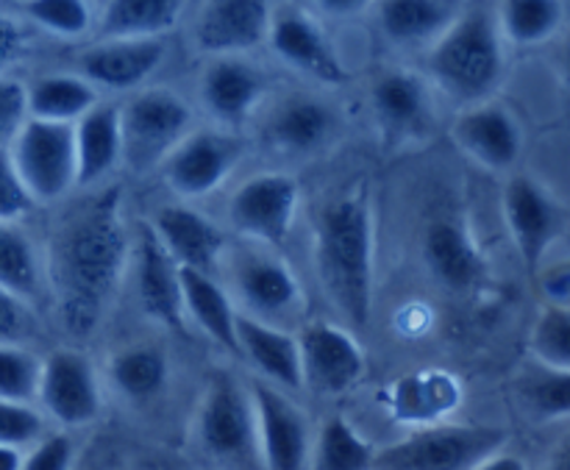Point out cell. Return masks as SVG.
I'll list each match as a JSON object with an SVG mask.
<instances>
[{"mask_svg": "<svg viewBox=\"0 0 570 470\" xmlns=\"http://www.w3.org/2000/svg\"><path fill=\"white\" fill-rule=\"evenodd\" d=\"M128 256L131 228L120 187L95 189L61 217L42 262L56 315L70 337H89L100 326L128 276Z\"/></svg>", "mask_w": 570, "mask_h": 470, "instance_id": "obj_1", "label": "cell"}, {"mask_svg": "<svg viewBox=\"0 0 570 470\" xmlns=\"http://www.w3.org/2000/svg\"><path fill=\"white\" fill-rule=\"evenodd\" d=\"M315 267L334 310L362 329L373 312L376 282V228L365 195H343L315 221Z\"/></svg>", "mask_w": 570, "mask_h": 470, "instance_id": "obj_2", "label": "cell"}, {"mask_svg": "<svg viewBox=\"0 0 570 470\" xmlns=\"http://www.w3.org/2000/svg\"><path fill=\"white\" fill-rule=\"evenodd\" d=\"M426 67L432 81L462 106L484 104L499 89L507 70L504 37L490 6H468L429 45Z\"/></svg>", "mask_w": 570, "mask_h": 470, "instance_id": "obj_3", "label": "cell"}, {"mask_svg": "<svg viewBox=\"0 0 570 470\" xmlns=\"http://www.w3.org/2000/svg\"><path fill=\"white\" fill-rule=\"evenodd\" d=\"M217 271L226 276L228 295L243 315L289 332L295 323L304 321L306 290L293 265L276 248L228 243Z\"/></svg>", "mask_w": 570, "mask_h": 470, "instance_id": "obj_4", "label": "cell"}, {"mask_svg": "<svg viewBox=\"0 0 570 470\" xmlns=\"http://www.w3.org/2000/svg\"><path fill=\"white\" fill-rule=\"evenodd\" d=\"M193 106L173 89H137L120 106L122 165L134 173L161 167L173 148L193 131Z\"/></svg>", "mask_w": 570, "mask_h": 470, "instance_id": "obj_5", "label": "cell"}, {"mask_svg": "<svg viewBox=\"0 0 570 470\" xmlns=\"http://www.w3.org/2000/svg\"><path fill=\"white\" fill-rule=\"evenodd\" d=\"M195 440L209 460L228 468L259 466L256 421L248 388L232 376H215L195 412Z\"/></svg>", "mask_w": 570, "mask_h": 470, "instance_id": "obj_6", "label": "cell"}, {"mask_svg": "<svg viewBox=\"0 0 570 470\" xmlns=\"http://www.w3.org/2000/svg\"><path fill=\"white\" fill-rule=\"evenodd\" d=\"M11 167L20 176L37 206L59 204L76 189V143L72 126L42 123L28 117L6 148Z\"/></svg>", "mask_w": 570, "mask_h": 470, "instance_id": "obj_7", "label": "cell"}, {"mask_svg": "<svg viewBox=\"0 0 570 470\" xmlns=\"http://www.w3.org/2000/svg\"><path fill=\"white\" fill-rule=\"evenodd\" d=\"M507 434L493 427H426L376 451L373 470H471L504 449Z\"/></svg>", "mask_w": 570, "mask_h": 470, "instance_id": "obj_8", "label": "cell"}, {"mask_svg": "<svg viewBox=\"0 0 570 470\" xmlns=\"http://www.w3.org/2000/svg\"><path fill=\"white\" fill-rule=\"evenodd\" d=\"M301 184L289 173L271 170L245 178L226 206L228 223L243 243L278 248L298 223Z\"/></svg>", "mask_w": 570, "mask_h": 470, "instance_id": "obj_9", "label": "cell"}, {"mask_svg": "<svg viewBox=\"0 0 570 470\" xmlns=\"http://www.w3.org/2000/svg\"><path fill=\"white\" fill-rule=\"evenodd\" d=\"M295 340H298L301 390H309L321 399H340L365 379V351L348 329L337 323L309 321L301 323Z\"/></svg>", "mask_w": 570, "mask_h": 470, "instance_id": "obj_10", "label": "cell"}, {"mask_svg": "<svg viewBox=\"0 0 570 470\" xmlns=\"http://www.w3.org/2000/svg\"><path fill=\"white\" fill-rule=\"evenodd\" d=\"M37 404L42 415L65 429H81L98 421L104 407L98 368L78 349L50 351L39 368Z\"/></svg>", "mask_w": 570, "mask_h": 470, "instance_id": "obj_11", "label": "cell"}, {"mask_svg": "<svg viewBox=\"0 0 570 470\" xmlns=\"http://www.w3.org/2000/svg\"><path fill=\"white\" fill-rule=\"evenodd\" d=\"M243 161V143L228 131L198 128L189 131L173 154L161 161V178L167 189L184 204L217 193Z\"/></svg>", "mask_w": 570, "mask_h": 470, "instance_id": "obj_12", "label": "cell"}, {"mask_svg": "<svg viewBox=\"0 0 570 470\" xmlns=\"http://www.w3.org/2000/svg\"><path fill=\"white\" fill-rule=\"evenodd\" d=\"M248 399L256 421V451L265 470H306L312 451V427L289 393L254 379Z\"/></svg>", "mask_w": 570, "mask_h": 470, "instance_id": "obj_13", "label": "cell"}, {"mask_svg": "<svg viewBox=\"0 0 570 470\" xmlns=\"http://www.w3.org/2000/svg\"><path fill=\"white\" fill-rule=\"evenodd\" d=\"M128 276L134 295L148 321L159 323L167 332H187V315L181 304V282L178 265L167 254L165 245L156 239L148 223H139L131 232V256H128Z\"/></svg>", "mask_w": 570, "mask_h": 470, "instance_id": "obj_14", "label": "cell"}, {"mask_svg": "<svg viewBox=\"0 0 570 470\" xmlns=\"http://www.w3.org/2000/svg\"><path fill=\"white\" fill-rule=\"evenodd\" d=\"M504 221L518 256L534 273L560 239L566 212L532 176H512L504 187Z\"/></svg>", "mask_w": 570, "mask_h": 470, "instance_id": "obj_15", "label": "cell"}, {"mask_svg": "<svg viewBox=\"0 0 570 470\" xmlns=\"http://www.w3.org/2000/svg\"><path fill=\"white\" fill-rule=\"evenodd\" d=\"M167 59L165 39H98L76 56V76L95 89L137 92Z\"/></svg>", "mask_w": 570, "mask_h": 470, "instance_id": "obj_16", "label": "cell"}, {"mask_svg": "<svg viewBox=\"0 0 570 470\" xmlns=\"http://www.w3.org/2000/svg\"><path fill=\"white\" fill-rule=\"evenodd\" d=\"M267 42L284 65L298 70L301 76L312 78V81L326 84V87H340V84L348 81V70L334 50L328 33L306 11H273Z\"/></svg>", "mask_w": 570, "mask_h": 470, "instance_id": "obj_17", "label": "cell"}, {"mask_svg": "<svg viewBox=\"0 0 570 470\" xmlns=\"http://www.w3.org/2000/svg\"><path fill=\"white\" fill-rule=\"evenodd\" d=\"M273 20V0H206L193 28V42L200 53L243 56L267 42Z\"/></svg>", "mask_w": 570, "mask_h": 470, "instance_id": "obj_18", "label": "cell"}, {"mask_svg": "<svg viewBox=\"0 0 570 470\" xmlns=\"http://www.w3.org/2000/svg\"><path fill=\"white\" fill-rule=\"evenodd\" d=\"M456 148L490 173H510L523 156V128L499 104L465 106L451 126Z\"/></svg>", "mask_w": 570, "mask_h": 470, "instance_id": "obj_19", "label": "cell"}, {"mask_svg": "<svg viewBox=\"0 0 570 470\" xmlns=\"http://www.w3.org/2000/svg\"><path fill=\"white\" fill-rule=\"evenodd\" d=\"M421 256L429 276L454 295H468L482 284L484 254L471 228L456 215H438L429 221L421 239Z\"/></svg>", "mask_w": 570, "mask_h": 470, "instance_id": "obj_20", "label": "cell"}, {"mask_svg": "<svg viewBox=\"0 0 570 470\" xmlns=\"http://www.w3.org/2000/svg\"><path fill=\"white\" fill-rule=\"evenodd\" d=\"M178 267L215 273L228 239L215 221L195 209L193 204H161L145 221Z\"/></svg>", "mask_w": 570, "mask_h": 470, "instance_id": "obj_21", "label": "cell"}, {"mask_svg": "<svg viewBox=\"0 0 570 470\" xmlns=\"http://www.w3.org/2000/svg\"><path fill=\"white\" fill-rule=\"evenodd\" d=\"M267 81L243 56H217L200 76V104L223 128H239L254 117Z\"/></svg>", "mask_w": 570, "mask_h": 470, "instance_id": "obj_22", "label": "cell"}, {"mask_svg": "<svg viewBox=\"0 0 570 470\" xmlns=\"http://www.w3.org/2000/svg\"><path fill=\"white\" fill-rule=\"evenodd\" d=\"M234 332H237V356H243L254 368L262 382L273 384L284 393H298L301 360L295 332L254 321L243 312H237Z\"/></svg>", "mask_w": 570, "mask_h": 470, "instance_id": "obj_23", "label": "cell"}, {"mask_svg": "<svg viewBox=\"0 0 570 470\" xmlns=\"http://www.w3.org/2000/svg\"><path fill=\"white\" fill-rule=\"evenodd\" d=\"M76 189H98L122 165L120 104H98L72 126Z\"/></svg>", "mask_w": 570, "mask_h": 470, "instance_id": "obj_24", "label": "cell"}, {"mask_svg": "<svg viewBox=\"0 0 570 470\" xmlns=\"http://www.w3.org/2000/svg\"><path fill=\"white\" fill-rule=\"evenodd\" d=\"M371 106L390 137H412L429 123V84L412 70H387L373 81Z\"/></svg>", "mask_w": 570, "mask_h": 470, "instance_id": "obj_25", "label": "cell"}, {"mask_svg": "<svg viewBox=\"0 0 570 470\" xmlns=\"http://www.w3.org/2000/svg\"><path fill=\"white\" fill-rule=\"evenodd\" d=\"M178 282H181V304L187 323H195L200 334L220 345L228 354H237V306H234L228 290L217 282L212 273L193 271V267H178Z\"/></svg>", "mask_w": 570, "mask_h": 470, "instance_id": "obj_26", "label": "cell"}, {"mask_svg": "<svg viewBox=\"0 0 570 470\" xmlns=\"http://www.w3.org/2000/svg\"><path fill=\"white\" fill-rule=\"evenodd\" d=\"M337 117L317 98H287L267 120V139L278 154L312 156L334 137Z\"/></svg>", "mask_w": 570, "mask_h": 470, "instance_id": "obj_27", "label": "cell"}, {"mask_svg": "<svg viewBox=\"0 0 570 470\" xmlns=\"http://www.w3.org/2000/svg\"><path fill=\"white\" fill-rule=\"evenodd\" d=\"M187 0H106L100 39H161L178 26Z\"/></svg>", "mask_w": 570, "mask_h": 470, "instance_id": "obj_28", "label": "cell"}, {"mask_svg": "<svg viewBox=\"0 0 570 470\" xmlns=\"http://www.w3.org/2000/svg\"><path fill=\"white\" fill-rule=\"evenodd\" d=\"M100 100L98 89L76 72H50L26 87V109L31 120L76 126Z\"/></svg>", "mask_w": 570, "mask_h": 470, "instance_id": "obj_29", "label": "cell"}, {"mask_svg": "<svg viewBox=\"0 0 570 470\" xmlns=\"http://www.w3.org/2000/svg\"><path fill=\"white\" fill-rule=\"evenodd\" d=\"M0 290L31 306L48 290L42 254L22 223H0Z\"/></svg>", "mask_w": 570, "mask_h": 470, "instance_id": "obj_30", "label": "cell"}, {"mask_svg": "<svg viewBox=\"0 0 570 470\" xmlns=\"http://www.w3.org/2000/svg\"><path fill=\"white\" fill-rule=\"evenodd\" d=\"M454 11L445 0H382L379 26L387 42L399 48L432 45L454 20Z\"/></svg>", "mask_w": 570, "mask_h": 470, "instance_id": "obj_31", "label": "cell"}, {"mask_svg": "<svg viewBox=\"0 0 570 470\" xmlns=\"http://www.w3.org/2000/svg\"><path fill=\"white\" fill-rule=\"evenodd\" d=\"M106 376L122 399L145 404L165 393L167 382H170V362H167L165 351L156 345H128L111 356L106 365Z\"/></svg>", "mask_w": 570, "mask_h": 470, "instance_id": "obj_32", "label": "cell"}, {"mask_svg": "<svg viewBox=\"0 0 570 470\" xmlns=\"http://www.w3.org/2000/svg\"><path fill=\"white\" fill-rule=\"evenodd\" d=\"M495 22L504 42L518 48H538L554 39L566 22L562 0H501Z\"/></svg>", "mask_w": 570, "mask_h": 470, "instance_id": "obj_33", "label": "cell"}, {"mask_svg": "<svg viewBox=\"0 0 570 470\" xmlns=\"http://www.w3.org/2000/svg\"><path fill=\"white\" fill-rule=\"evenodd\" d=\"M376 449L345 418L334 415L312 434L309 468L306 470H373Z\"/></svg>", "mask_w": 570, "mask_h": 470, "instance_id": "obj_34", "label": "cell"}, {"mask_svg": "<svg viewBox=\"0 0 570 470\" xmlns=\"http://www.w3.org/2000/svg\"><path fill=\"white\" fill-rule=\"evenodd\" d=\"M534 362L546 371L570 373V312L568 306H540L529 334Z\"/></svg>", "mask_w": 570, "mask_h": 470, "instance_id": "obj_35", "label": "cell"}, {"mask_svg": "<svg viewBox=\"0 0 570 470\" xmlns=\"http://www.w3.org/2000/svg\"><path fill=\"white\" fill-rule=\"evenodd\" d=\"M456 401V388L445 376H417L406 379L395 390V412H401L404 418H421L429 421L434 415H443L454 407Z\"/></svg>", "mask_w": 570, "mask_h": 470, "instance_id": "obj_36", "label": "cell"}, {"mask_svg": "<svg viewBox=\"0 0 570 470\" xmlns=\"http://www.w3.org/2000/svg\"><path fill=\"white\" fill-rule=\"evenodd\" d=\"M22 14L33 26L61 39H78L92 28L87 0H22Z\"/></svg>", "mask_w": 570, "mask_h": 470, "instance_id": "obj_37", "label": "cell"}, {"mask_svg": "<svg viewBox=\"0 0 570 470\" xmlns=\"http://www.w3.org/2000/svg\"><path fill=\"white\" fill-rule=\"evenodd\" d=\"M42 360L28 345H0V399L37 404Z\"/></svg>", "mask_w": 570, "mask_h": 470, "instance_id": "obj_38", "label": "cell"}, {"mask_svg": "<svg viewBox=\"0 0 570 470\" xmlns=\"http://www.w3.org/2000/svg\"><path fill=\"white\" fill-rule=\"evenodd\" d=\"M523 399L543 421H566L570 412V373L540 368L538 376L527 382Z\"/></svg>", "mask_w": 570, "mask_h": 470, "instance_id": "obj_39", "label": "cell"}, {"mask_svg": "<svg viewBox=\"0 0 570 470\" xmlns=\"http://www.w3.org/2000/svg\"><path fill=\"white\" fill-rule=\"evenodd\" d=\"M45 434V415L37 404H17L0 399V445L11 449H31Z\"/></svg>", "mask_w": 570, "mask_h": 470, "instance_id": "obj_40", "label": "cell"}, {"mask_svg": "<svg viewBox=\"0 0 570 470\" xmlns=\"http://www.w3.org/2000/svg\"><path fill=\"white\" fill-rule=\"evenodd\" d=\"M37 332V306L0 290V345H28Z\"/></svg>", "mask_w": 570, "mask_h": 470, "instance_id": "obj_41", "label": "cell"}, {"mask_svg": "<svg viewBox=\"0 0 570 470\" xmlns=\"http://www.w3.org/2000/svg\"><path fill=\"white\" fill-rule=\"evenodd\" d=\"M76 445L67 432L42 434L22 457V470H72Z\"/></svg>", "mask_w": 570, "mask_h": 470, "instance_id": "obj_42", "label": "cell"}, {"mask_svg": "<svg viewBox=\"0 0 570 470\" xmlns=\"http://www.w3.org/2000/svg\"><path fill=\"white\" fill-rule=\"evenodd\" d=\"M33 209H37V204L22 187L20 176L11 167L9 154L0 150V223H22Z\"/></svg>", "mask_w": 570, "mask_h": 470, "instance_id": "obj_43", "label": "cell"}, {"mask_svg": "<svg viewBox=\"0 0 570 470\" xmlns=\"http://www.w3.org/2000/svg\"><path fill=\"white\" fill-rule=\"evenodd\" d=\"M28 120L26 109V84L17 78L0 76V150H6L20 131L22 123Z\"/></svg>", "mask_w": 570, "mask_h": 470, "instance_id": "obj_44", "label": "cell"}, {"mask_svg": "<svg viewBox=\"0 0 570 470\" xmlns=\"http://www.w3.org/2000/svg\"><path fill=\"white\" fill-rule=\"evenodd\" d=\"M538 287L543 295V304L549 306H568L570 304V267L566 260L543 262L538 267Z\"/></svg>", "mask_w": 570, "mask_h": 470, "instance_id": "obj_45", "label": "cell"}, {"mask_svg": "<svg viewBox=\"0 0 570 470\" xmlns=\"http://www.w3.org/2000/svg\"><path fill=\"white\" fill-rule=\"evenodd\" d=\"M28 48L26 28L20 20L9 14H0V76H6L9 67H14L22 59Z\"/></svg>", "mask_w": 570, "mask_h": 470, "instance_id": "obj_46", "label": "cell"}, {"mask_svg": "<svg viewBox=\"0 0 570 470\" xmlns=\"http://www.w3.org/2000/svg\"><path fill=\"white\" fill-rule=\"evenodd\" d=\"M471 470H529V466L523 457L499 449V451H493L490 457H484L482 462H476Z\"/></svg>", "mask_w": 570, "mask_h": 470, "instance_id": "obj_47", "label": "cell"}, {"mask_svg": "<svg viewBox=\"0 0 570 470\" xmlns=\"http://www.w3.org/2000/svg\"><path fill=\"white\" fill-rule=\"evenodd\" d=\"M315 3L323 14L351 17V14H360V11H365L371 0H315Z\"/></svg>", "mask_w": 570, "mask_h": 470, "instance_id": "obj_48", "label": "cell"}, {"mask_svg": "<svg viewBox=\"0 0 570 470\" xmlns=\"http://www.w3.org/2000/svg\"><path fill=\"white\" fill-rule=\"evenodd\" d=\"M22 457H26V451L0 445V470H22Z\"/></svg>", "mask_w": 570, "mask_h": 470, "instance_id": "obj_49", "label": "cell"}]
</instances>
